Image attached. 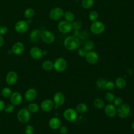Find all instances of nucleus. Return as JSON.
I'll use <instances>...</instances> for the list:
<instances>
[{
    "label": "nucleus",
    "instance_id": "f257e3e1",
    "mask_svg": "<svg viewBox=\"0 0 134 134\" xmlns=\"http://www.w3.org/2000/svg\"><path fill=\"white\" fill-rule=\"evenodd\" d=\"M80 46V40L74 36H68L64 40V47L69 50H74Z\"/></svg>",
    "mask_w": 134,
    "mask_h": 134
},
{
    "label": "nucleus",
    "instance_id": "f03ea898",
    "mask_svg": "<svg viewBox=\"0 0 134 134\" xmlns=\"http://www.w3.org/2000/svg\"><path fill=\"white\" fill-rule=\"evenodd\" d=\"M30 112L27 108H23L20 109L17 114V118L18 121L23 124L27 123L30 119Z\"/></svg>",
    "mask_w": 134,
    "mask_h": 134
},
{
    "label": "nucleus",
    "instance_id": "7ed1b4c3",
    "mask_svg": "<svg viewBox=\"0 0 134 134\" xmlns=\"http://www.w3.org/2000/svg\"><path fill=\"white\" fill-rule=\"evenodd\" d=\"M105 27L104 24L99 21H94L91 24L90 29L91 32L95 35H98L102 33L105 30Z\"/></svg>",
    "mask_w": 134,
    "mask_h": 134
},
{
    "label": "nucleus",
    "instance_id": "20e7f679",
    "mask_svg": "<svg viewBox=\"0 0 134 134\" xmlns=\"http://www.w3.org/2000/svg\"><path fill=\"white\" fill-rule=\"evenodd\" d=\"M67 66L66 60L63 58H57L53 63V68L59 72L64 71Z\"/></svg>",
    "mask_w": 134,
    "mask_h": 134
},
{
    "label": "nucleus",
    "instance_id": "39448f33",
    "mask_svg": "<svg viewBox=\"0 0 134 134\" xmlns=\"http://www.w3.org/2000/svg\"><path fill=\"white\" fill-rule=\"evenodd\" d=\"M117 113L119 117L121 118H126L128 117L130 113V108L128 104H122L118 107Z\"/></svg>",
    "mask_w": 134,
    "mask_h": 134
},
{
    "label": "nucleus",
    "instance_id": "423d86ee",
    "mask_svg": "<svg viewBox=\"0 0 134 134\" xmlns=\"http://www.w3.org/2000/svg\"><path fill=\"white\" fill-rule=\"evenodd\" d=\"M64 11L59 7L52 8L49 13V17L53 20H58L64 16Z\"/></svg>",
    "mask_w": 134,
    "mask_h": 134
},
{
    "label": "nucleus",
    "instance_id": "0eeeda50",
    "mask_svg": "<svg viewBox=\"0 0 134 134\" xmlns=\"http://www.w3.org/2000/svg\"><path fill=\"white\" fill-rule=\"evenodd\" d=\"M58 28L60 32L63 34H67L72 30V26L71 23L66 20H62L59 23Z\"/></svg>",
    "mask_w": 134,
    "mask_h": 134
},
{
    "label": "nucleus",
    "instance_id": "6e6552de",
    "mask_svg": "<svg viewBox=\"0 0 134 134\" xmlns=\"http://www.w3.org/2000/svg\"><path fill=\"white\" fill-rule=\"evenodd\" d=\"M29 28V24L27 21L21 20L17 21L15 25V30L20 34L26 32Z\"/></svg>",
    "mask_w": 134,
    "mask_h": 134
},
{
    "label": "nucleus",
    "instance_id": "1a4fd4ad",
    "mask_svg": "<svg viewBox=\"0 0 134 134\" xmlns=\"http://www.w3.org/2000/svg\"><path fill=\"white\" fill-rule=\"evenodd\" d=\"M41 38L44 43L50 44L54 41L55 37L54 34L51 31L49 30H43L41 32Z\"/></svg>",
    "mask_w": 134,
    "mask_h": 134
},
{
    "label": "nucleus",
    "instance_id": "9d476101",
    "mask_svg": "<svg viewBox=\"0 0 134 134\" xmlns=\"http://www.w3.org/2000/svg\"><path fill=\"white\" fill-rule=\"evenodd\" d=\"M63 117L66 120L72 121L77 117V111L73 108L66 109L63 113Z\"/></svg>",
    "mask_w": 134,
    "mask_h": 134
},
{
    "label": "nucleus",
    "instance_id": "9b49d317",
    "mask_svg": "<svg viewBox=\"0 0 134 134\" xmlns=\"http://www.w3.org/2000/svg\"><path fill=\"white\" fill-rule=\"evenodd\" d=\"M18 80V75L17 73L14 71H9L6 76V82L7 84L12 85L15 84Z\"/></svg>",
    "mask_w": 134,
    "mask_h": 134
},
{
    "label": "nucleus",
    "instance_id": "f8f14e48",
    "mask_svg": "<svg viewBox=\"0 0 134 134\" xmlns=\"http://www.w3.org/2000/svg\"><path fill=\"white\" fill-rule=\"evenodd\" d=\"M54 107V103L53 100L50 99L43 100L40 104V107L44 111H49Z\"/></svg>",
    "mask_w": 134,
    "mask_h": 134
},
{
    "label": "nucleus",
    "instance_id": "ddd939ff",
    "mask_svg": "<svg viewBox=\"0 0 134 134\" xmlns=\"http://www.w3.org/2000/svg\"><path fill=\"white\" fill-rule=\"evenodd\" d=\"M23 97L21 94L18 92H14L12 93L10 96V102L11 104L14 106L19 105L22 101Z\"/></svg>",
    "mask_w": 134,
    "mask_h": 134
},
{
    "label": "nucleus",
    "instance_id": "4468645a",
    "mask_svg": "<svg viewBox=\"0 0 134 134\" xmlns=\"http://www.w3.org/2000/svg\"><path fill=\"white\" fill-rule=\"evenodd\" d=\"M85 57L86 61L92 64L96 63L99 59L98 54L94 51H90L87 52Z\"/></svg>",
    "mask_w": 134,
    "mask_h": 134
},
{
    "label": "nucleus",
    "instance_id": "2eb2a0df",
    "mask_svg": "<svg viewBox=\"0 0 134 134\" xmlns=\"http://www.w3.org/2000/svg\"><path fill=\"white\" fill-rule=\"evenodd\" d=\"M29 54L32 58L36 60L40 59L43 55L42 50L37 47H32L29 51Z\"/></svg>",
    "mask_w": 134,
    "mask_h": 134
},
{
    "label": "nucleus",
    "instance_id": "dca6fc26",
    "mask_svg": "<svg viewBox=\"0 0 134 134\" xmlns=\"http://www.w3.org/2000/svg\"><path fill=\"white\" fill-rule=\"evenodd\" d=\"M37 95V91L34 88L28 89L25 93V99L28 102H32L35 99Z\"/></svg>",
    "mask_w": 134,
    "mask_h": 134
},
{
    "label": "nucleus",
    "instance_id": "f3484780",
    "mask_svg": "<svg viewBox=\"0 0 134 134\" xmlns=\"http://www.w3.org/2000/svg\"><path fill=\"white\" fill-rule=\"evenodd\" d=\"M25 50V46L21 42H17L14 44L12 48L13 53L16 55H20L23 53Z\"/></svg>",
    "mask_w": 134,
    "mask_h": 134
},
{
    "label": "nucleus",
    "instance_id": "a211bd4d",
    "mask_svg": "<svg viewBox=\"0 0 134 134\" xmlns=\"http://www.w3.org/2000/svg\"><path fill=\"white\" fill-rule=\"evenodd\" d=\"M65 102V96L61 92H57L53 96V102L55 106L62 105Z\"/></svg>",
    "mask_w": 134,
    "mask_h": 134
},
{
    "label": "nucleus",
    "instance_id": "6ab92c4d",
    "mask_svg": "<svg viewBox=\"0 0 134 134\" xmlns=\"http://www.w3.org/2000/svg\"><path fill=\"white\" fill-rule=\"evenodd\" d=\"M104 110L106 115L109 117H114L117 113L116 107L114 105L111 104L106 105Z\"/></svg>",
    "mask_w": 134,
    "mask_h": 134
},
{
    "label": "nucleus",
    "instance_id": "aec40b11",
    "mask_svg": "<svg viewBox=\"0 0 134 134\" xmlns=\"http://www.w3.org/2000/svg\"><path fill=\"white\" fill-rule=\"evenodd\" d=\"M41 32L38 29H35L31 31L29 35V39L31 42H36L41 38Z\"/></svg>",
    "mask_w": 134,
    "mask_h": 134
},
{
    "label": "nucleus",
    "instance_id": "412c9836",
    "mask_svg": "<svg viewBox=\"0 0 134 134\" xmlns=\"http://www.w3.org/2000/svg\"><path fill=\"white\" fill-rule=\"evenodd\" d=\"M61 120L58 117H53L51 118L49 121V127L53 130L57 129L60 128L61 126Z\"/></svg>",
    "mask_w": 134,
    "mask_h": 134
},
{
    "label": "nucleus",
    "instance_id": "4be33fe9",
    "mask_svg": "<svg viewBox=\"0 0 134 134\" xmlns=\"http://www.w3.org/2000/svg\"><path fill=\"white\" fill-rule=\"evenodd\" d=\"M115 85L118 88L122 89L126 86V81L124 78L120 77L116 79L115 82Z\"/></svg>",
    "mask_w": 134,
    "mask_h": 134
},
{
    "label": "nucleus",
    "instance_id": "5701e85b",
    "mask_svg": "<svg viewBox=\"0 0 134 134\" xmlns=\"http://www.w3.org/2000/svg\"><path fill=\"white\" fill-rule=\"evenodd\" d=\"M42 69L46 71H50L53 68V63L50 60H46L41 65Z\"/></svg>",
    "mask_w": 134,
    "mask_h": 134
},
{
    "label": "nucleus",
    "instance_id": "b1692460",
    "mask_svg": "<svg viewBox=\"0 0 134 134\" xmlns=\"http://www.w3.org/2000/svg\"><path fill=\"white\" fill-rule=\"evenodd\" d=\"M27 108L30 113H35L38 111L39 109V106L37 103H31L28 105Z\"/></svg>",
    "mask_w": 134,
    "mask_h": 134
},
{
    "label": "nucleus",
    "instance_id": "393cba45",
    "mask_svg": "<svg viewBox=\"0 0 134 134\" xmlns=\"http://www.w3.org/2000/svg\"><path fill=\"white\" fill-rule=\"evenodd\" d=\"M87 110V106L84 103H80L76 106V111L79 113H84Z\"/></svg>",
    "mask_w": 134,
    "mask_h": 134
},
{
    "label": "nucleus",
    "instance_id": "a878e982",
    "mask_svg": "<svg viewBox=\"0 0 134 134\" xmlns=\"http://www.w3.org/2000/svg\"><path fill=\"white\" fill-rule=\"evenodd\" d=\"M64 17L66 21L68 22H72L74 20V15L73 13L70 11H66L64 14Z\"/></svg>",
    "mask_w": 134,
    "mask_h": 134
},
{
    "label": "nucleus",
    "instance_id": "bb28decb",
    "mask_svg": "<svg viewBox=\"0 0 134 134\" xmlns=\"http://www.w3.org/2000/svg\"><path fill=\"white\" fill-rule=\"evenodd\" d=\"M107 83V81L105 79H99L97 80L96 83L97 87L99 90H104L105 89V85Z\"/></svg>",
    "mask_w": 134,
    "mask_h": 134
},
{
    "label": "nucleus",
    "instance_id": "cd10ccee",
    "mask_svg": "<svg viewBox=\"0 0 134 134\" xmlns=\"http://www.w3.org/2000/svg\"><path fill=\"white\" fill-rule=\"evenodd\" d=\"M1 94L2 96L5 98L10 97L12 94V91L10 88L8 87H5L2 90Z\"/></svg>",
    "mask_w": 134,
    "mask_h": 134
},
{
    "label": "nucleus",
    "instance_id": "c85d7f7f",
    "mask_svg": "<svg viewBox=\"0 0 134 134\" xmlns=\"http://www.w3.org/2000/svg\"><path fill=\"white\" fill-rule=\"evenodd\" d=\"M94 105L97 108L101 109L104 107V102L103 100L100 98H95L94 100Z\"/></svg>",
    "mask_w": 134,
    "mask_h": 134
},
{
    "label": "nucleus",
    "instance_id": "c756f323",
    "mask_svg": "<svg viewBox=\"0 0 134 134\" xmlns=\"http://www.w3.org/2000/svg\"><path fill=\"white\" fill-rule=\"evenodd\" d=\"M35 14L34 10L31 8H27L24 12V16L27 19H30Z\"/></svg>",
    "mask_w": 134,
    "mask_h": 134
},
{
    "label": "nucleus",
    "instance_id": "7c9ffc66",
    "mask_svg": "<svg viewBox=\"0 0 134 134\" xmlns=\"http://www.w3.org/2000/svg\"><path fill=\"white\" fill-rule=\"evenodd\" d=\"M94 4V0H82V5L86 9L90 8Z\"/></svg>",
    "mask_w": 134,
    "mask_h": 134
},
{
    "label": "nucleus",
    "instance_id": "2f4dec72",
    "mask_svg": "<svg viewBox=\"0 0 134 134\" xmlns=\"http://www.w3.org/2000/svg\"><path fill=\"white\" fill-rule=\"evenodd\" d=\"M94 47V42L91 40H88L86 42V43L84 44V48L87 51H91Z\"/></svg>",
    "mask_w": 134,
    "mask_h": 134
},
{
    "label": "nucleus",
    "instance_id": "473e14b6",
    "mask_svg": "<svg viewBox=\"0 0 134 134\" xmlns=\"http://www.w3.org/2000/svg\"><path fill=\"white\" fill-rule=\"evenodd\" d=\"M115 98V97L114 94L111 92L107 93L105 95V99L109 103L113 102Z\"/></svg>",
    "mask_w": 134,
    "mask_h": 134
},
{
    "label": "nucleus",
    "instance_id": "72a5a7b5",
    "mask_svg": "<svg viewBox=\"0 0 134 134\" xmlns=\"http://www.w3.org/2000/svg\"><path fill=\"white\" fill-rule=\"evenodd\" d=\"M98 14L97 12L95 10L91 11L89 14V18L92 21H96L98 18Z\"/></svg>",
    "mask_w": 134,
    "mask_h": 134
},
{
    "label": "nucleus",
    "instance_id": "f704fd0d",
    "mask_svg": "<svg viewBox=\"0 0 134 134\" xmlns=\"http://www.w3.org/2000/svg\"><path fill=\"white\" fill-rule=\"evenodd\" d=\"M72 26V29L74 30H79L81 27H82V23L81 21L79 20L76 21H73L71 23Z\"/></svg>",
    "mask_w": 134,
    "mask_h": 134
},
{
    "label": "nucleus",
    "instance_id": "c9c22d12",
    "mask_svg": "<svg viewBox=\"0 0 134 134\" xmlns=\"http://www.w3.org/2000/svg\"><path fill=\"white\" fill-rule=\"evenodd\" d=\"M25 134H33L34 132V127L31 125H27L25 128Z\"/></svg>",
    "mask_w": 134,
    "mask_h": 134
},
{
    "label": "nucleus",
    "instance_id": "e433bc0d",
    "mask_svg": "<svg viewBox=\"0 0 134 134\" xmlns=\"http://www.w3.org/2000/svg\"><path fill=\"white\" fill-rule=\"evenodd\" d=\"M15 109L14 105L12 104H8L5 105L4 108V110L7 113H12Z\"/></svg>",
    "mask_w": 134,
    "mask_h": 134
},
{
    "label": "nucleus",
    "instance_id": "4c0bfd02",
    "mask_svg": "<svg viewBox=\"0 0 134 134\" xmlns=\"http://www.w3.org/2000/svg\"><path fill=\"white\" fill-rule=\"evenodd\" d=\"M115 87V84L112 81H108L107 82L105 85V89L108 91H112L114 89Z\"/></svg>",
    "mask_w": 134,
    "mask_h": 134
},
{
    "label": "nucleus",
    "instance_id": "58836bf2",
    "mask_svg": "<svg viewBox=\"0 0 134 134\" xmlns=\"http://www.w3.org/2000/svg\"><path fill=\"white\" fill-rule=\"evenodd\" d=\"M87 52V50L84 48H80L78 50V54L81 57H85Z\"/></svg>",
    "mask_w": 134,
    "mask_h": 134
},
{
    "label": "nucleus",
    "instance_id": "ea45409f",
    "mask_svg": "<svg viewBox=\"0 0 134 134\" xmlns=\"http://www.w3.org/2000/svg\"><path fill=\"white\" fill-rule=\"evenodd\" d=\"M114 104L116 106H119L122 104V99L120 97H117L115 98L114 100Z\"/></svg>",
    "mask_w": 134,
    "mask_h": 134
},
{
    "label": "nucleus",
    "instance_id": "a19ab883",
    "mask_svg": "<svg viewBox=\"0 0 134 134\" xmlns=\"http://www.w3.org/2000/svg\"><path fill=\"white\" fill-rule=\"evenodd\" d=\"M8 29L5 26H0V35H4L6 34L7 32Z\"/></svg>",
    "mask_w": 134,
    "mask_h": 134
},
{
    "label": "nucleus",
    "instance_id": "79ce46f5",
    "mask_svg": "<svg viewBox=\"0 0 134 134\" xmlns=\"http://www.w3.org/2000/svg\"><path fill=\"white\" fill-rule=\"evenodd\" d=\"M68 131V129L66 126H62L60 127V132L61 134H66Z\"/></svg>",
    "mask_w": 134,
    "mask_h": 134
},
{
    "label": "nucleus",
    "instance_id": "37998d69",
    "mask_svg": "<svg viewBox=\"0 0 134 134\" xmlns=\"http://www.w3.org/2000/svg\"><path fill=\"white\" fill-rule=\"evenodd\" d=\"M5 106V104L4 102L0 99V111H2L4 109Z\"/></svg>",
    "mask_w": 134,
    "mask_h": 134
},
{
    "label": "nucleus",
    "instance_id": "c03bdc74",
    "mask_svg": "<svg viewBox=\"0 0 134 134\" xmlns=\"http://www.w3.org/2000/svg\"><path fill=\"white\" fill-rule=\"evenodd\" d=\"M4 40L2 35H0V48L2 47L4 44Z\"/></svg>",
    "mask_w": 134,
    "mask_h": 134
},
{
    "label": "nucleus",
    "instance_id": "a18cd8bd",
    "mask_svg": "<svg viewBox=\"0 0 134 134\" xmlns=\"http://www.w3.org/2000/svg\"><path fill=\"white\" fill-rule=\"evenodd\" d=\"M73 35L75 37H79V35H80V32L77 30H74V31H73Z\"/></svg>",
    "mask_w": 134,
    "mask_h": 134
},
{
    "label": "nucleus",
    "instance_id": "49530a36",
    "mask_svg": "<svg viewBox=\"0 0 134 134\" xmlns=\"http://www.w3.org/2000/svg\"><path fill=\"white\" fill-rule=\"evenodd\" d=\"M42 53H43V55H46L47 54V51L46 50L42 51Z\"/></svg>",
    "mask_w": 134,
    "mask_h": 134
},
{
    "label": "nucleus",
    "instance_id": "de8ad7c7",
    "mask_svg": "<svg viewBox=\"0 0 134 134\" xmlns=\"http://www.w3.org/2000/svg\"><path fill=\"white\" fill-rule=\"evenodd\" d=\"M131 126H132V129L134 130V121L132 122Z\"/></svg>",
    "mask_w": 134,
    "mask_h": 134
},
{
    "label": "nucleus",
    "instance_id": "09e8293b",
    "mask_svg": "<svg viewBox=\"0 0 134 134\" xmlns=\"http://www.w3.org/2000/svg\"><path fill=\"white\" fill-rule=\"evenodd\" d=\"M0 24H1V20H0Z\"/></svg>",
    "mask_w": 134,
    "mask_h": 134
}]
</instances>
